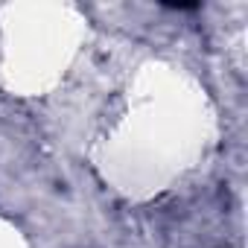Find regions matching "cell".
<instances>
[{"label":"cell","instance_id":"1","mask_svg":"<svg viewBox=\"0 0 248 248\" xmlns=\"http://www.w3.org/2000/svg\"><path fill=\"white\" fill-rule=\"evenodd\" d=\"M167 9H199V3H167Z\"/></svg>","mask_w":248,"mask_h":248}]
</instances>
